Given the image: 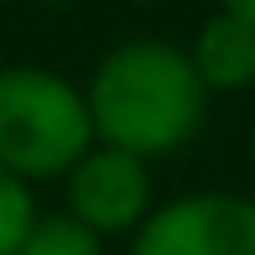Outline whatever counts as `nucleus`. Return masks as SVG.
Masks as SVG:
<instances>
[{
	"label": "nucleus",
	"instance_id": "1",
	"mask_svg": "<svg viewBox=\"0 0 255 255\" xmlns=\"http://www.w3.org/2000/svg\"><path fill=\"white\" fill-rule=\"evenodd\" d=\"M84 104L99 146H120L151 161L182 151L203 130L208 89L193 73L188 47H172L161 37H135L94 63L84 84Z\"/></svg>",
	"mask_w": 255,
	"mask_h": 255
},
{
	"label": "nucleus",
	"instance_id": "10",
	"mask_svg": "<svg viewBox=\"0 0 255 255\" xmlns=\"http://www.w3.org/2000/svg\"><path fill=\"white\" fill-rule=\"evenodd\" d=\"M37 5H57V10H63V5H78V0H37Z\"/></svg>",
	"mask_w": 255,
	"mask_h": 255
},
{
	"label": "nucleus",
	"instance_id": "8",
	"mask_svg": "<svg viewBox=\"0 0 255 255\" xmlns=\"http://www.w3.org/2000/svg\"><path fill=\"white\" fill-rule=\"evenodd\" d=\"M219 10H235V16L255 21V0H219Z\"/></svg>",
	"mask_w": 255,
	"mask_h": 255
},
{
	"label": "nucleus",
	"instance_id": "4",
	"mask_svg": "<svg viewBox=\"0 0 255 255\" xmlns=\"http://www.w3.org/2000/svg\"><path fill=\"white\" fill-rule=\"evenodd\" d=\"M63 203H68L63 214H73L84 229L110 240V235H135L146 224V214L156 208V188H151V172H146L141 156L94 141L68 167Z\"/></svg>",
	"mask_w": 255,
	"mask_h": 255
},
{
	"label": "nucleus",
	"instance_id": "9",
	"mask_svg": "<svg viewBox=\"0 0 255 255\" xmlns=\"http://www.w3.org/2000/svg\"><path fill=\"white\" fill-rule=\"evenodd\" d=\"M250 177H255V120H250Z\"/></svg>",
	"mask_w": 255,
	"mask_h": 255
},
{
	"label": "nucleus",
	"instance_id": "5",
	"mask_svg": "<svg viewBox=\"0 0 255 255\" xmlns=\"http://www.w3.org/2000/svg\"><path fill=\"white\" fill-rule=\"evenodd\" d=\"M188 63L208 94H245L255 89V21L235 10H214L188 47Z\"/></svg>",
	"mask_w": 255,
	"mask_h": 255
},
{
	"label": "nucleus",
	"instance_id": "12",
	"mask_svg": "<svg viewBox=\"0 0 255 255\" xmlns=\"http://www.w3.org/2000/svg\"><path fill=\"white\" fill-rule=\"evenodd\" d=\"M0 5H5V0H0Z\"/></svg>",
	"mask_w": 255,
	"mask_h": 255
},
{
	"label": "nucleus",
	"instance_id": "11",
	"mask_svg": "<svg viewBox=\"0 0 255 255\" xmlns=\"http://www.w3.org/2000/svg\"><path fill=\"white\" fill-rule=\"evenodd\" d=\"M135 5H161V0H135Z\"/></svg>",
	"mask_w": 255,
	"mask_h": 255
},
{
	"label": "nucleus",
	"instance_id": "2",
	"mask_svg": "<svg viewBox=\"0 0 255 255\" xmlns=\"http://www.w3.org/2000/svg\"><path fill=\"white\" fill-rule=\"evenodd\" d=\"M94 146L84 89L52 68L10 63L0 68V167L26 182L68 177L78 156Z\"/></svg>",
	"mask_w": 255,
	"mask_h": 255
},
{
	"label": "nucleus",
	"instance_id": "6",
	"mask_svg": "<svg viewBox=\"0 0 255 255\" xmlns=\"http://www.w3.org/2000/svg\"><path fill=\"white\" fill-rule=\"evenodd\" d=\"M16 255H104V240L84 229L73 214H42Z\"/></svg>",
	"mask_w": 255,
	"mask_h": 255
},
{
	"label": "nucleus",
	"instance_id": "3",
	"mask_svg": "<svg viewBox=\"0 0 255 255\" xmlns=\"http://www.w3.org/2000/svg\"><path fill=\"white\" fill-rule=\"evenodd\" d=\"M130 255H255V198L208 188L156 203L135 229Z\"/></svg>",
	"mask_w": 255,
	"mask_h": 255
},
{
	"label": "nucleus",
	"instance_id": "7",
	"mask_svg": "<svg viewBox=\"0 0 255 255\" xmlns=\"http://www.w3.org/2000/svg\"><path fill=\"white\" fill-rule=\"evenodd\" d=\"M37 219L42 214H37V198H31V182L0 167V255H16L26 245Z\"/></svg>",
	"mask_w": 255,
	"mask_h": 255
}]
</instances>
